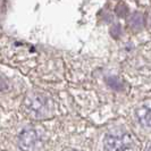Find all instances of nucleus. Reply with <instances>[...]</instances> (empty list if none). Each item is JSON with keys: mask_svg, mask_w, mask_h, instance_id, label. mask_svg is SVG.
<instances>
[{"mask_svg": "<svg viewBox=\"0 0 151 151\" xmlns=\"http://www.w3.org/2000/svg\"><path fill=\"white\" fill-rule=\"evenodd\" d=\"M147 151H151V145L149 147V148H148V150H147Z\"/></svg>", "mask_w": 151, "mask_h": 151, "instance_id": "8", "label": "nucleus"}, {"mask_svg": "<svg viewBox=\"0 0 151 151\" xmlns=\"http://www.w3.org/2000/svg\"><path fill=\"white\" fill-rule=\"evenodd\" d=\"M22 109L32 119H45L55 114V104L51 98L42 93L33 92L24 98Z\"/></svg>", "mask_w": 151, "mask_h": 151, "instance_id": "1", "label": "nucleus"}, {"mask_svg": "<svg viewBox=\"0 0 151 151\" xmlns=\"http://www.w3.org/2000/svg\"><path fill=\"white\" fill-rule=\"evenodd\" d=\"M136 116L139 122L147 127L151 129V107H140L136 109Z\"/></svg>", "mask_w": 151, "mask_h": 151, "instance_id": "4", "label": "nucleus"}, {"mask_svg": "<svg viewBox=\"0 0 151 151\" xmlns=\"http://www.w3.org/2000/svg\"><path fill=\"white\" fill-rule=\"evenodd\" d=\"M116 13H117V15H119L121 17H124L127 14V7H125V5H124L123 8H121V5H118L116 7Z\"/></svg>", "mask_w": 151, "mask_h": 151, "instance_id": "6", "label": "nucleus"}, {"mask_svg": "<svg viewBox=\"0 0 151 151\" xmlns=\"http://www.w3.org/2000/svg\"><path fill=\"white\" fill-rule=\"evenodd\" d=\"M144 15L142 13H133L132 15H129V19H127V23H129V27L133 29V30H141L144 26Z\"/></svg>", "mask_w": 151, "mask_h": 151, "instance_id": "5", "label": "nucleus"}, {"mask_svg": "<svg viewBox=\"0 0 151 151\" xmlns=\"http://www.w3.org/2000/svg\"><path fill=\"white\" fill-rule=\"evenodd\" d=\"M64 151H78V150H76V149H65Z\"/></svg>", "mask_w": 151, "mask_h": 151, "instance_id": "7", "label": "nucleus"}, {"mask_svg": "<svg viewBox=\"0 0 151 151\" xmlns=\"http://www.w3.org/2000/svg\"><path fill=\"white\" fill-rule=\"evenodd\" d=\"M133 144L132 136L126 132L109 133L104 137L105 151H126Z\"/></svg>", "mask_w": 151, "mask_h": 151, "instance_id": "2", "label": "nucleus"}, {"mask_svg": "<svg viewBox=\"0 0 151 151\" xmlns=\"http://www.w3.org/2000/svg\"><path fill=\"white\" fill-rule=\"evenodd\" d=\"M18 145L23 151H39L41 149V139L38 132L32 129H24L18 135Z\"/></svg>", "mask_w": 151, "mask_h": 151, "instance_id": "3", "label": "nucleus"}]
</instances>
